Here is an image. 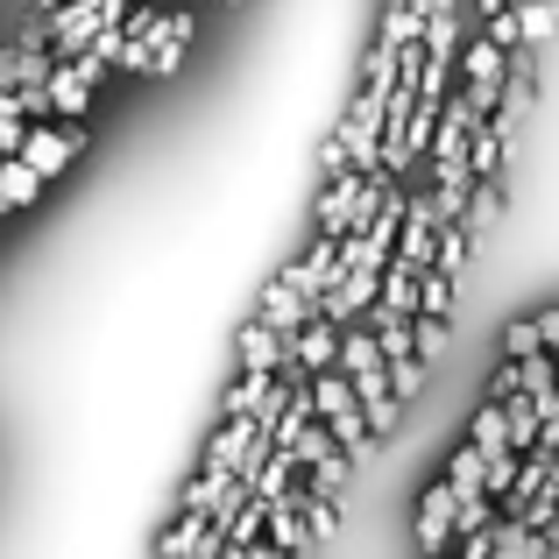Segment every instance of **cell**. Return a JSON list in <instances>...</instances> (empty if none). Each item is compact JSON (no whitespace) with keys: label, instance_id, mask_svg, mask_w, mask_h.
Segmentation results:
<instances>
[{"label":"cell","instance_id":"1","mask_svg":"<svg viewBox=\"0 0 559 559\" xmlns=\"http://www.w3.org/2000/svg\"><path fill=\"white\" fill-rule=\"evenodd\" d=\"M447 227H453V219L439 213V199H432V191H411V219H404V241H396V270H411V276H432V262H439V241H447Z\"/></svg>","mask_w":559,"mask_h":559},{"label":"cell","instance_id":"2","mask_svg":"<svg viewBox=\"0 0 559 559\" xmlns=\"http://www.w3.org/2000/svg\"><path fill=\"white\" fill-rule=\"evenodd\" d=\"M453 524H461V489H453L447 475L432 481V489L418 496V518H411V538H418V552L425 559H439V552H453Z\"/></svg>","mask_w":559,"mask_h":559},{"label":"cell","instance_id":"3","mask_svg":"<svg viewBox=\"0 0 559 559\" xmlns=\"http://www.w3.org/2000/svg\"><path fill=\"white\" fill-rule=\"evenodd\" d=\"M107 57H64V64H57V79H50V114L57 121H85V114H93V93H99V79H107Z\"/></svg>","mask_w":559,"mask_h":559},{"label":"cell","instance_id":"4","mask_svg":"<svg viewBox=\"0 0 559 559\" xmlns=\"http://www.w3.org/2000/svg\"><path fill=\"white\" fill-rule=\"evenodd\" d=\"M85 142H93V135H85V121H36V128H28V150H22V164L36 170L43 185H50L57 170L71 164V156H85Z\"/></svg>","mask_w":559,"mask_h":559},{"label":"cell","instance_id":"5","mask_svg":"<svg viewBox=\"0 0 559 559\" xmlns=\"http://www.w3.org/2000/svg\"><path fill=\"white\" fill-rule=\"evenodd\" d=\"M255 319H262V326H276L284 341H298V333H305V326L319 319V305H312V298L298 290V276H290V262H284V270L270 276V284H262V305H255Z\"/></svg>","mask_w":559,"mask_h":559},{"label":"cell","instance_id":"6","mask_svg":"<svg viewBox=\"0 0 559 559\" xmlns=\"http://www.w3.org/2000/svg\"><path fill=\"white\" fill-rule=\"evenodd\" d=\"M341 347H347V326L319 312L312 326L290 341V361H284V369H298V376H333V369H341Z\"/></svg>","mask_w":559,"mask_h":559},{"label":"cell","instance_id":"7","mask_svg":"<svg viewBox=\"0 0 559 559\" xmlns=\"http://www.w3.org/2000/svg\"><path fill=\"white\" fill-rule=\"evenodd\" d=\"M284 361H290V341L276 326L248 319V326L234 333V369H241V376H284Z\"/></svg>","mask_w":559,"mask_h":559},{"label":"cell","instance_id":"8","mask_svg":"<svg viewBox=\"0 0 559 559\" xmlns=\"http://www.w3.org/2000/svg\"><path fill=\"white\" fill-rule=\"evenodd\" d=\"M382 276H390V270H341V284H333V298H326V319L361 326V319L382 305Z\"/></svg>","mask_w":559,"mask_h":559},{"label":"cell","instance_id":"9","mask_svg":"<svg viewBox=\"0 0 559 559\" xmlns=\"http://www.w3.org/2000/svg\"><path fill=\"white\" fill-rule=\"evenodd\" d=\"M185 43H191V8H164V22H156V36H150V50H156L150 79H170V71L185 64Z\"/></svg>","mask_w":559,"mask_h":559},{"label":"cell","instance_id":"10","mask_svg":"<svg viewBox=\"0 0 559 559\" xmlns=\"http://www.w3.org/2000/svg\"><path fill=\"white\" fill-rule=\"evenodd\" d=\"M270 546L284 552V559H319V552H326L305 510H270Z\"/></svg>","mask_w":559,"mask_h":559},{"label":"cell","instance_id":"11","mask_svg":"<svg viewBox=\"0 0 559 559\" xmlns=\"http://www.w3.org/2000/svg\"><path fill=\"white\" fill-rule=\"evenodd\" d=\"M467 447H481L489 461H496V453H518V447H510V404H503V396H481V411L467 418Z\"/></svg>","mask_w":559,"mask_h":559},{"label":"cell","instance_id":"12","mask_svg":"<svg viewBox=\"0 0 559 559\" xmlns=\"http://www.w3.org/2000/svg\"><path fill=\"white\" fill-rule=\"evenodd\" d=\"M270 396H276V376H241L234 369V382L219 390V418H262Z\"/></svg>","mask_w":559,"mask_h":559},{"label":"cell","instance_id":"13","mask_svg":"<svg viewBox=\"0 0 559 559\" xmlns=\"http://www.w3.org/2000/svg\"><path fill=\"white\" fill-rule=\"evenodd\" d=\"M447 481H453L461 496H489V453H481V447H467V439H461V447L447 453Z\"/></svg>","mask_w":559,"mask_h":559},{"label":"cell","instance_id":"14","mask_svg":"<svg viewBox=\"0 0 559 559\" xmlns=\"http://www.w3.org/2000/svg\"><path fill=\"white\" fill-rule=\"evenodd\" d=\"M36 199H43V178L22 164V156H8V164H0V213H28Z\"/></svg>","mask_w":559,"mask_h":559},{"label":"cell","instance_id":"15","mask_svg":"<svg viewBox=\"0 0 559 559\" xmlns=\"http://www.w3.org/2000/svg\"><path fill=\"white\" fill-rule=\"evenodd\" d=\"M312 404H319V425H333L347 411H361V396H355V382L333 369V376H312Z\"/></svg>","mask_w":559,"mask_h":559},{"label":"cell","instance_id":"16","mask_svg":"<svg viewBox=\"0 0 559 559\" xmlns=\"http://www.w3.org/2000/svg\"><path fill=\"white\" fill-rule=\"evenodd\" d=\"M496 559H552V538L532 532V524L503 518V532H496Z\"/></svg>","mask_w":559,"mask_h":559},{"label":"cell","instance_id":"17","mask_svg":"<svg viewBox=\"0 0 559 559\" xmlns=\"http://www.w3.org/2000/svg\"><path fill=\"white\" fill-rule=\"evenodd\" d=\"M382 312L418 319L425 312V276H411V270H396V262H390V276H382Z\"/></svg>","mask_w":559,"mask_h":559},{"label":"cell","instance_id":"18","mask_svg":"<svg viewBox=\"0 0 559 559\" xmlns=\"http://www.w3.org/2000/svg\"><path fill=\"white\" fill-rule=\"evenodd\" d=\"M461 227L475 234V241H481V234H496V227H503V178H496V185H475V199H467Z\"/></svg>","mask_w":559,"mask_h":559},{"label":"cell","instance_id":"19","mask_svg":"<svg viewBox=\"0 0 559 559\" xmlns=\"http://www.w3.org/2000/svg\"><path fill=\"white\" fill-rule=\"evenodd\" d=\"M355 467H361L355 453H326V461L312 467V489H319V496H341V503H347V489H355Z\"/></svg>","mask_w":559,"mask_h":559},{"label":"cell","instance_id":"20","mask_svg":"<svg viewBox=\"0 0 559 559\" xmlns=\"http://www.w3.org/2000/svg\"><path fill=\"white\" fill-rule=\"evenodd\" d=\"M532 355H546L538 319H503V361H532Z\"/></svg>","mask_w":559,"mask_h":559},{"label":"cell","instance_id":"21","mask_svg":"<svg viewBox=\"0 0 559 559\" xmlns=\"http://www.w3.org/2000/svg\"><path fill=\"white\" fill-rule=\"evenodd\" d=\"M518 28H524V50H546L559 36V8H524L518 0Z\"/></svg>","mask_w":559,"mask_h":559},{"label":"cell","instance_id":"22","mask_svg":"<svg viewBox=\"0 0 559 559\" xmlns=\"http://www.w3.org/2000/svg\"><path fill=\"white\" fill-rule=\"evenodd\" d=\"M453 284H461V276H447V270L425 276V312L418 319H453V305H461V290H453Z\"/></svg>","mask_w":559,"mask_h":559},{"label":"cell","instance_id":"23","mask_svg":"<svg viewBox=\"0 0 559 559\" xmlns=\"http://www.w3.org/2000/svg\"><path fill=\"white\" fill-rule=\"evenodd\" d=\"M28 128H36V121H28V114H22V107L8 99V107H0V164L28 150Z\"/></svg>","mask_w":559,"mask_h":559},{"label":"cell","instance_id":"24","mask_svg":"<svg viewBox=\"0 0 559 559\" xmlns=\"http://www.w3.org/2000/svg\"><path fill=\"white\" fill-rule=\"evenodd\" d=\"M447 347H453V319H418V355L432 361V369L447 361Z\"/></svg>","mask_w":559,"mask_h":559},{"label":"cell","instance_id":"25","mask_svg":"<svg viewBox=\"0 0 559 559\" xmlns=\"http://www.w3.org/2000/svg\"><path fill=\"white\" fill-rule=\"evenodd\" d=\"M396 396H404V404H411V396H418L425 390V376H432V361H425V355H411V361H396Z\"/></svg>","mask_w":559,"mask_h":559},{"label":"cell","instance_id":"26","mask_svg":"<svg viewBox=\"0 0 559 559\" xmlns=\"http://www.w3.org/2000/svg\"><path fill=\"white\" fill-rule=\"evenodd\" d=\"M538 333H546V355H559V305H546V312H532Z\"/></svg>","mask_w":559,"mask_h":559},{"label":"cell","instance_id":"27","mask_svg":"<svg viewBox=\"0 0 559 559\" xmlns=\"http://www.w3.org/2000/svg\"><path fill=\"white\" fill-rule=\"evenodd\" d=\"M524 8H559V0H524Z\"/></svg>","mask_w":559,"mask_h":559},{"label":"cell","instance_id":"28","mask_svg":"<svg viewBox=\"0 0 559 559\" xmlns=\"http://www.w3.org/2000/svg\"><path fill=\"white\" fill-rule=\"evenodd\" d=\"M439 559H461V546H453V552H439Z\"/></svg>","mask_w":559,"mask_h":559},{"label":"cell","instance_id":"29","mask_svg":"<svg viewBox=\"0 0 559 559\" xmlns=\"http://www.w3.org/2000/svg\"><path fill=\"white\" fill-rule=\"evenodd\" d=\"M8 99H14V93H0V107H8Z\"/></svg>","mask_w":559,"mask_h":559}]
</instances>
